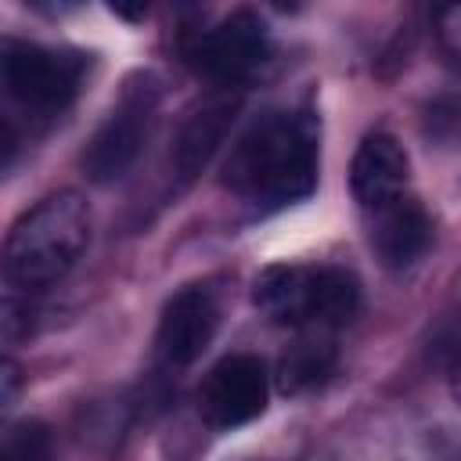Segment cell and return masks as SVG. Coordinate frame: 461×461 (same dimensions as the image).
<instances>
[{
  "label": "cell",
  "instance_id": "obj_6",
  "mask_svg": "<svg viewBox=\"0 0 461 461\" xmlns=\"http://www.w3.org/2000/svg\"><path fill=\"white\" fill-rule=\"evenodd\" d=\"M180 50L184 61L202 79L212 83V90H238V94L241 86L259 79L274 61L270 25L249 7L223 14L205 29H191Z\"/></svg>",
  "mask_w": 461,
  "mask_h": 461
},
{
  "label": "cell",
  "instance_id": "obj_15",
  "mask_svg": "<svg viewBox=\"0 0 461 461\" xmlns=\"http://www.w3.org/2000/svg\"><path fill=\"white\" fill-rule=\"evenodd\" d=\"M22 389H25V371H22V364H18L14 357H0V418L11 414V407H14L18 396H22Z\"/></svg>",
  "mask_w": 461,
  "mask_h": 461
},
{
  "label": "cell",
  "instance_id": "obj_7",
  "mask_svg": "<svg viewBox=\"0 0 461 461\" xmlns=\"http://www.w3.org/2000/svg\"><path fill=\"white\" fill-rule=\"evenodd\" d=\"M223 310H227V295L216 281H191L176 288L166 299L155 328L158 364L169 371H184L194 360H202V353L212 346L223 324Z\"/></svg>",
  "mask_w": 461,
  "mask_h": 461
},
{
  "label": "cell",
  "instance_id": "obj_5",
  "mask_svg": "<svg viewBox=\"0 0 461 461\" xmlns=\"http://www.w3.org/2000/svg\"><path fill=\"white\" fill-rule=\"evenodd\" d=\"M158 101H162V86L151 72H133L122 83L119 97L112 101V108L104 112V119L94 126V133L79 151V166L86 180L115 184L137 166L158 126Z\"/></svg>",
  "mask_w": 461,
  "mask_h": 461
},
{
  "label": "cell",
  "instance_id": "obj_4",
  "mask_svg": "<svg viewBox=\"0 0 461 461\" xmlns=\"http://www.w3.org/2000/svg\"><path fill=\"white\" fill-rule=\"evenodd\" d=\"M252 303L295 331H339L360 310V277L339 263H270L252 281Z\"/></svg>",
  "mask_w": 461,
  "mask_h": 461
},
{
  "label": "cell",
  "instance_id": "obj_1",
  "mask_svg": "<svg viewBox=\"0 0 461 461\" xmlns=\"http://www.w3.org/2000/svg\"><path fill=\"white\" fill-rule=\"evenodd\" d=\"M321 119L310 108H267L230 144L220 184L252 209H285L313 194Z\"/></svg>",
  "mask_w": 461,
  "mask_h": 461
},
{
  "label": "cell",
  "instance_id": "obj_13",
  "mask_svg": "<svg viewBox=\"0 0 461 461\" xmlns=\"http://www.w3.org/2000/svg\"><path fill=\"white\" fill-rule=\"evenodd\" d=\"M0 461H54V432L43 421H22L0 436Z\"/></svg>",
  "mask_w": 461,
  "mask_h": 461
},
{
  "label": "cell",
  "instance_id": "obj_3",
  "mask_svg": "<svg viewBox=\"0 0 461 461\" xmlns=\"http://www.w3.org/2000/svg\"><path fill=\"white\" fill-rule=\"evenodd\" d=\"M90 54L0 36V112L25 126H54L83 94Z\"/></svg>",
  "mask_w": 461,
  "mask_h": 461
},
{
  "label": "cell",
  "instance_id": "obj_11",
  "mask_svg": "<svg viewBox=\"0 0 461 461\" xmlns=\"http://www.w3.org/2000/svg\"><path fill=\"white\" fill-rule=\"evenodd\" d=\"M407 187H411V158L403 144L385 130L367 133L357 144L353 162H349V191H353L357 209L382 202L389 194H400Z\"/></svg>",
  "mask_w": 461,
  "mask_h": 461
},
{
  "label": "cell",
  "instance_id": "obj_12",
  "mask_svg": "<svg viewBox=\"0 0 461 461\" xmlns=\"http://www.w3.org/2000/svg\"><path fill=\"white\" fill-rule=\"evenodd\" d=\"M335 342L331 335L324 331H299V339L281 353L277 360V389L285 396H303V393H313L317 385L328 382V375L335 371Z\"/></svg>",
  "mask_w": 461,
  "mask_h": 461
},
{
  "label": "cell",
  "instance_id": "obj_9",
  "mask_svg": "<svg viewBox=\"0 0 461 461\" xmlns=\"http://www.w3.org/2000/svg\"><path fill=\"white\" fill-rule=\"evenodd\" d=\"M357 212H360V223H364L367 249L375 252V259L385 270H411L432 249L436 227H432L429 209L414 194V187H407L400 194H389L382 202H371Z\"/></svg>",
  "mask_w": 461,
  "mask_h": 461
},
{
  "label": "cell",
  "instance_id": "obj_8",
  "mask_svg": "<svg viewBox=\"0 0 461 461\" xmlns=\"http://www.w3.org/2000/svg\"><path fill=\"white\" fill-rule=\"evenodd\" d=\"M270 400V371L256 353H227L198 382V418L216 432H234L256 421Z\"/></svg>",
  "mask_w": 461,
  "mask_h": 461
},
{
  "label": "cell",
  "instance_id": "obj_14",
  "mask_svg": "<svg viewBox=\"0 0 461 461\" xmlns=\"http://www.w3.org/2000/svg\"><path fill=\"white\" fill-rule=\"evenodd\" d=\"M32 324H36V310L25 299L0 295V357H11V349L32 335Z\"/></svg>",
  "mask_w": 461,
  "mask_h": 461
},
{
  "label": "cell",
  "instance_id": "obj_10",
  "mask_svg": "<svg viewBox=\"0 0 461 461\" xmlns=\"http://www.w3.org/2000/svg\"><path fill=\"white\" fill-rule=\"evenodd\" d=\"M241 94L238 90H209L202 101L187 108V115L176 126V137L169 144V176L176 187H187L220 151V144L230 133V122L238 115Z\"/></svg>",
  "mask_w": 461,
  "mask_h": 461
},
{
  "label": "cell",
  "instance_id": "obj_2",
  "mask_svg": "<svg viewBox=\"0 0 461 461\" xmlns=\"http://www.w3.org/2000/svg\"><path fill=\"white\" fill-rule=\"evenodd\" d=\"M90 230V202L72 187L50 191L11 223L0 249L4 281L18 292H43L58 285L86 252Z\"/></svg>",
  "mask_w": 461,
  "mask_h": 461
},
{
  "label": "cell",
  "instance_id": "obj_16",
  "mask_svg": "<svg viewBox=\"0 0 461 461\" xmlns=\"http://www.w3.org/2000/svg\"><path fill=\"white\" fill-rule=\"evenodd\" d=\"M22 140H25V130H22L14 119H7V115L0 112V180H4V176L11 173V166L18 162Z\"/></svg>",
  "mask_w": 461,
  "mask_h": 461
}]
</instances>
